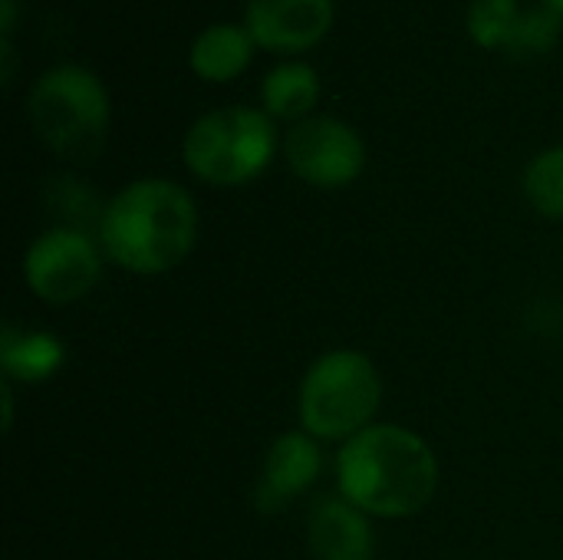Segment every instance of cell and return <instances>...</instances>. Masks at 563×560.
Returning a JSON list of instances; mask_svg holds the SVG:
<instances>
[{"label":"cell","mask_w":563,"mask_h":560,"mask_svg":"<svg viewBox=\"0 0 563 560\" xmlns=\"http://www.w3.org/2000/svg\"><path fill=\"white\" fill-rule=\"evenodd\" d=\"M320 102V73L303 59H284L261 79V109L271 119L303 122Z\"/></svg>","instance_id":"7c38bea8"},{"label":"cell","mask_w":563,"mask_h":560,"mask_svg":"<svg viewBox=\"0 0 563 560\" xmlns=\"http://www.w3.org/2000/svg\"><path fill=\"white\" fill-rule=\"evenodd\" d=\"M277 145V125L264 109L221 106L191 122L181 158L195 178L218 188H238L267 172Z\"/></svg>","instance_id":"277c9868"},{"label":"cell","mask_w":563,"mask_h":560,"mask_svg":"<svg viewBox=\"0 0 563 560\" xmlns=\"http://www.w3.org/2000/svg\"><path fill=\"white\" fill-rule=\"evenodd\" d=\"M518 17L521 0H472L465 10V33L475 46L505 53Z\"/></svg>","instance_id":"5bb4252c"},{"label":"cell","mask_w":563,"mask_h":560,"mask_svg":"<svg viewBox=\"0 0 563 560\" xmlns=\"http://www.w3.org/2000/svg\"><path fill=\"white\" fill-rule=\"evenodd\" d=\"M102 274L99 244L79 228H49L43 231L23 257V277L30 290L53 307L82 300Z\"/></svg>","instance_id":"52a82bcc"},{"label":"cell","mask_w":563,"mask_h":560,"mask_svg":"<svg viewBox=\"0 0 563 560\" xmlns=\"http://www.w3.org/2000/svg\"><path fill=\"white\" fill-rule=\"evenodd\" d=\"M336 20L333 0H247L244 26L257 50L297 56L327 40Z\"/></svg>","instance_id":"ba28073f"},{"label":"cell","mask_w":563,"mask_h":560,"mask_svg":"<svg viewBox=\"0 0 563 560\" xmlns=\"http://www.w3.org/2000/svg\"><path fill=\"white\" fill-rule=\"evenodd\" d=\"M13 76H16V50H13V40L0 36V83H3V89L13 86Z\"/></svg>","instance_id":"e0dca14e"},{"label":"cell","mask_w":563,"mask_h":560,"mask_svg":"<svg viewBox=\"0 0 563 560\" xmlns=\"http://www.w3.org/2000/svg\"><path fill=\"white\" fill-rule=\"evenodd\" d=\"M525 195L544 218L563 221V145L544 149L525 172Z\"/></svg>","instance_id":"9a60e30c"},{"label":"cell","mask_w":563,"mask_h":560,"mask_svg":"<svg viewBox=\"0 0 563 560\" xmlns=\"http://www.w3.org/2000/svg\"><path fill=\"white\" fill-rule=\"evenodd\" d=\"M0 363H3V380L40 383L59 370L63 347L49 333L16 330L13 323H7L0 340Z\"/></svg>","instance_id":"4fadbf2b"},{"label":"cell","mask_w":563,"mask_h":560,"mask_svg":"<svg viewBox=\"0 0 563 560\" xmlns=\"http://www.w3.org/2000/svg\"><path fill=\"white\" fill-rule=\"evenodd\" d=\"M284 158L300 182L333 191L353 185L363 175L366 142L346 119L313 112L290 125L284 139Z\"/></svg>","instance_id":"8992f818"},{"label":"cell","mask_w":563,"mask_h":560,"mask_svg":"<svg viewBox=\"0 0 563 560\" xmlns=\"http://www.w3.org/2000/svg\"><path fill=\"white\" fill-rule=\"evenodd\" d=\"M544 7H548V10H554V13L563 20V0H544Z\"/></svg>","instance_id":"d6986e66"},{"label":"cell","mask_w":563,"mask_h":560,"mask_svg":"<svg viewBox=\"0 0 563 560\" xmlns=\"http://www.w3.org/2000/svg\"><path fill=\"white\" fill-rule=\"evenodd\" d=\"M563 20L548 10L544 3L541 7H528L521 10L518 23H515V33L505 46L508 56L515 59H534V56H544L558 46V36H561Z\"/></svg>","instance_id":"2e32d148"},{"label":"cell","mask_w":563,"mask_h":560,"mask_svg":"<svg viewBox=\"0 0 563 560\" xmlns=\"http://www.w3.org/2000/svg\"><path fill=\"white\" fill-rule=\"evenodd\" d=\"M16 20H20V0H0V36L3 40H13Z\"/></svg>","instance_id":"ac0fdd59"},{"label":"cell","mask_w":563,"mask_h":560,"mask_svg":"<svg viewBox=\"0 0 563 560\" xmlns=\"http://www.w3.org/2000/svg\"><path fill=\"white\" fill-rule=\"evenodd\" d=\"M198 238L195 198L168 178H139L119 188L99 218V244L122 271L152 277L178 267Z\"/></svg>","instance_id":"6da1fadb"},{"label":"cell","mask_w":563,"mask_h":560,"mask_svg":"<svg viewBox=\"0 0 563 560\" xmlns=\"http://www.w3.org/2000/svg\"><path fill=\"white\" fill-rule=\"evenodd\" d=\"M257 43L244 23H211L188 46V66L205 83H231L254 63Z\"/></svg>","instance_id":"8fae6325"},{"label":"cell","mask_w":563,"mask_h":560,"mask_svg":"<svg viewBox=\"0 0 563 560\" xmlns=\"http://www.w3.org/2000/svg\"><path fill=\"white\" fill-rule=\"evenodd\" d=\"M26 119L53 155L66 162H92L109 139V89L89 66L56 63L33 79Z\"/></svg>","instance_id":"3957f363"},{"label":"cell","mask_w":563,"mask_h":560,"mask_svg":"<svg viewBox=\"0 0 563 560\" xmlns=\"http://www.w3.org/2000/svg\"><path fill=\"white\" fill-rule=\"evenodd\" d=\"M383 383L369 356L356 350L323 353L300 383V426L313 439L350 442L369 429Z\"/></svg>","instance_id":"5b68a950"},{"label":"cell","mask_w":563,"mask_h":560,"mask_svg":"<svg viewBox=\"0 0 563 560\" xmlns=\"http://www.w3.org/2000/svg\"><path fill=\"white\" fill-rule=\"evenodd\" d=\"M317 472H320V449L313 436L307 432L280 436L264 459V472L257 482V508L261 512L284 508L287 502H294L313 485Z\"/></svg>","instance_id":"30bf717a"},{"label":"cell","mask_w":563,"mask_h":560,"mask_svg":"<svg viewBox=\"0 0 563 560\" xmlns=\"http://www.w3.org/2000/svg\"><path fill=\"white\" fill-rule=\"evenodd\" d=\"M307 545L317 560H373V528L366 512L340 498H320L307 515Z\"/></svg>","instance_id":"9c48e42d"},{"label":"cell","mask_w":563,"mask_h":560,"mask_svg":"<svg viewBox=\"0 0 563 560\" xmlns=\"http://www.w3.org/2000/svg\"><path fill=\"white\" fill-rule=\"evenodd\" d=\"M340 495L373 518H412L439 488V462L422 436L402 426H369L336 455Z\"/></svg>","instance_id":"7a4b0ae2"}]
</instances>
